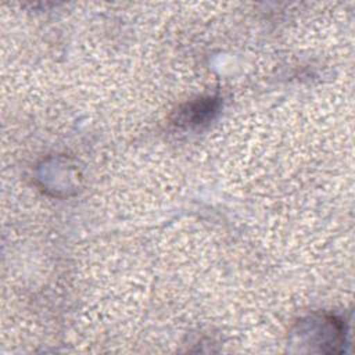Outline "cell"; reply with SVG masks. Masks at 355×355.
<instances>
[{
    "mask_svg": "<svg viewBox=\"0 0 355 355\" xmlns=\"http://www.w3.org/2000/svg\"><path fill=\"white\" fill-rule=\"evenodd\" d=\"M218 110V101L214 98L207 100H198L196 103L187 104L186 110L179 112L178 122L179 123H187V125H198L209 118H212V114Z\"/></svg>",
    "mask_w": 355,
    "mask_h": 355,
    "instance_id": "1",
    "label": "cell"
}]
</instances>
